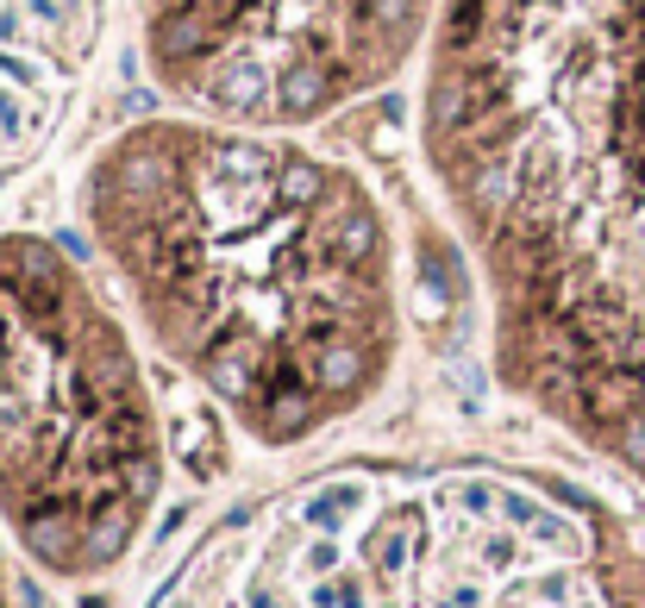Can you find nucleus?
<instances>
[{
    "mask_svg": "<svg viewBox=\"0 0 645 608\" xmlns=\"http://www.w3.org/2000/svg\"><path fill=\"white\" fill-rule=\"evenodd\" d=\"M82 220L132 327L264 452L326 439L407 345L395 220L307 132L150 113L82 170Z\"/></svg>",
    "mask_w": 645,
    "mask_h": 608,
    "instance_id": "1",
    "label": "nucleus"
},
{
    "mask_svg": "<svg viewBox=\"0 0 645 608\" xmlns=\"http://www.w3.org/2000/svg\"><path fill=\"white\" fill-rule=\"evenodd\" d=\"M145 608H645V552L539 464L376 452L239 502Z\"/></svg>",
    "mask_w": 645,
    "mask_h": 608,
    "instance_id": "2",
    "label": "nucleus"
},
{
    "mask_svg": "<svg viewBox=\"0 0 645 608\" xmlns=\"http://www.w3.org/2000/svg\"><path fill=\"white\" fill-rule=\"evenodd\" d=\"M170 483V433L113 282L45 232H0V533L95 583L132 558Z\"/></svg>",
    "mask_w": 645,
    "mask_h": 608,
    "instance_id": "3",
    "label": "nucleus"
},
{
    "mask_svg": "<svg viewBox=\"0 0 645 608\" xmlns=\"http://www.w3.org/2000/svg\"><path fill=\"white\" fill-rule=\"evenodd\" d=\"M132 13L170 107L314 132L426 63L446 0H132Z\"/></svg>",
    "mask_w": 645,
    "mask_h": 608,
    "instance_id": "4",
    "label": "nucleus"
},
{
    "mask_svg": "<svg viewBox=\"0 0 645 608\" xmlns=\"http://www.w3.org/2000/svg\"><path fill=\"white\" fill-rule=\"evenodd\" d=\"M100 38L107 0H0V195L57 145Z\"/></svg>",
    "mask_w": 645,
    "mask_h": 608,
    "instance_id": "5",
    "label": "nucleus"
},
{
    "mask_svg": "<svg viewBox=\"0 0 645 608\" xmlns=\"http://www.w3.org/2000/svg\"><path fill=\"white\" fill-rule=\"evenodd\" d=\"M7 546H13V539L0 533V608H13V571H7Z\"/></svg>",
    "mask_w": 645,
    "mask_h": 608,
    "instance_id": "6",
    "label": "nucleus"
}]
</instances>
